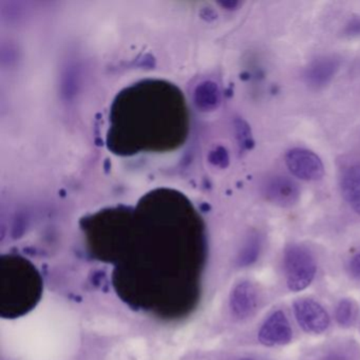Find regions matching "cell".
<instances>
[{"mask_svg":"<svg viewBox=\"0 0 360 360\" xmlns=\"http://www.w3.org/2000/svg\"><path fill=\"white\" fill-rule=\"evenodd\" d=\"M258 339L265 347L288 345L292 339V330L285 314L274 311L259 330Z\"/></svg>","mask_w":360,"mask_h":360,"instance_id":"obj_4","label":"cell"},{"mask_svg":"<svg viewBox=\"0 0 360 360\" xmlns=\"http://www.w3.org/2000/svg\"><path fill=\"white\" fill-rule=\"evenodd\" d=\"M198 104L202 109L216 108L220 103V91L218 86L212 82L202 84L197 91Z\"/></svg>","mask_w":360,"mask_h":360,"instance_id":"obj_10","label":"cell"},{"mask_svg":"<svg viewBox=\"0 0 360 360\" xmlns=\"http://www.w3.org/2000/svg\"><path fill=\"white\" fill-rule=\"evenodd\" d=\"M347 267H349V275H351L354 279L360 281V252L354 255V256L349 259Z\"/></svg>","mask_w":360,"mask_h":360,"instance_id":"obj_15","label":"cell"},{"mask_svg":"<svg viewBox=\"0 0 360 360\" xmlns=\"http://www.w3.org/2000/svg\"><path fill=\"white\" fill-rule=\"evenodd\" d=\"M294 314L300 328L307 334H322L330 326L328 311L317 301L303 298L295 301Z\"/></svg>","mask_w":360,"mask_h":360,"instance_id":"obj_2","label":"cell"},{"mask_svg":"<svg viewBox=\"0 0 360 360\" xmlns=\"http://www.w3.org/2000/svg\"><path fill=\"white\" fill-rule=\"evenodd\" d=\"M231 313L238 319H246L254 315L258 309L259 296L257 288L250 281L238 283L229 299Z\"/></svg>","mask_w":360,"mask_h":360,"instance_id":"obj_6","label":"cell"},{"mask_svg":"<svg viewBox=\"0 0 360 360\" xmlns=\"http://www.w3.org/2000/svg\"><path fill=\"white\" fill-rule=\"evenodd\" d=\"M239 360H254V359H250V358H241V359H239Z\"/></svg>","mask_w":360,"mask_h":360,"instance_id":"obj_17","label":"cell"},{"mask_svg":"<svg viewBox=\"0 0 360 360\" xmlns=\"http://www.w3.org/2000/svg\"><path fill=\"white\" fill-rule=\"evenodd\" d=\"M286 285L292 292H300L315 279L317 264L311 250L298 244L288 246L283 254Z\"/></svg>","mask_w":360,"mask_h":360,"instance_id":"obj_1","label":"cell"},{"mask_svg":"<svg viewBox=\"0 0 360 360\" xmlns=\"http://www.w3.org/2000/svg\"><path fill=\"white\" fill-rule=\"evenodd\" d=\"M221 5L223 6V7L226 8V9L233 10L236 9V8L239 6V3L238 1H235V0H233V1H223V3H221Z\"/></svg>","mask_w":360,"mask_h":360,"instance_id":"obj_16","label":"cell"},{"mask_svg":"<svg viewBox=\"0 0 360 360\" xmlns=\"http://www.w3.org/2000/svg\"><path fill=\"white\" fill-rule=\"evenodd\" d=\"M340 67V60L336 56H323L313 60L304 71L305 83L313 89L326 87Z\"/></svg>","mask_w":360,"mask_h":360,"instance_id":"obj_7","label":"cell"},{"mask_svg":"<svg viewBox=\"0 0 360 360\" xmlns=\"http://www.w3.org/2000/svg\"><path fill=\"white\" fill-rule=\"evenodd\" d=\"M261 250V239L257 233H252L242 246L238 256V264L241 267H248L256 263Z\"/></svg>","mask_w":360,"mask_h":360,"instance_id":"obj_9","label":"cell"},{"mask_svg":"<svg viewBox=\"0 0 360 360\" xmlns=\"http://www.w3.org/2000/svg\"><path fill=\"white\" fill-rule=\"evenodd\" d=\"M340 188L345 201L360 212V163L352 164L342 170Z\"/></svg>","mask_w":360,"mask_h":360,"instance_id":"obj_8","label":"cell"},{"mask_svg":"<svg viewBox=\"0 0 360 360\" xmlns=\"http://www.w3.org/2000/svg\"><path fill=\"white\" fill-rule=\"evenodd\" d=\"M357 317V307L351 299H342L339 301L335 309V319L342 328H349L355 323Z\"/></svg>","mask_w":360,"mask_h":360,"instance_id":"obj_11","label":"cell"},{"mask_svg":"<svg viewBox=\"0 0 360 360\" xmlns=\"http://www.w3.org/2000/svg\"><path fill=\"white\" fill-rule=\"evenodd\" d=\"M343 37L349 39H358L360 37V16H353L345 24L342 31Z\"/></svg>","mask_w":360,"mask_h":360,"instance_id":"obj_13","label":"cell"},{"mask_svg":"<svg viewBox=\"0 0 360 360\" xmlns=\"http://www.w3.org/2000/svg\"><path fill=\"white\" fill-rule=\"evenodd\" d=\"M210 160L214 165L224 168L229 165V153H227L226 149L223 148V147H218L216 150L210 153Z\"/></svg>","mask_w":360,"mask_h":360,"instance_id":"obj_14","label":"cell"},{"mask_svg":"<svg viewBox=\"0 0 360 360\" xmlns=\"http://www.w3.org/2000/svg\"><path fill=\"white\" fill-rule=\"evenodd\" d=\"M236 134H237L238 141H239L240 146L242 148L248 150L254 147L255 142L250 126L243 120L236 121Z\"/></svg>","mask_w":360,"mask_h":360,"instance_id":"obj_12","label":"cell"},{"mask_svg":"<svg viewBox=\"0 0 360 360\" xmlns=\"http://www.w3.org/2000/svg\"><path fill=\"white\" fill-rule=\"evenodd\" d=\"M285 164L290 172L303 181H318L324 176L321 159L313 151L304 148L290 149L285 155Z\"/></svg>","mask_w":360,"mask_h":360,"instance_id":"obj_3","label":"cell"},{"mask_svg":"<svg viewBox=\"0 0 360 360\" xmlns=\"http://www.w3.org/2000/svg\"><path fill=\"white\" fill-rule=\"evenodd\" d=\"M267 201L280 207H290L298 202L300 189L292 179L288 176H274L264 186Z\"/></svg>","mask_w":360,"mask_h":360,"instance_id":"obj_5","label":"cell"}]
</instances>
